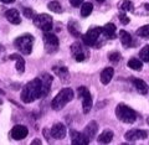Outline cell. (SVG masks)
<instances>
[{
    "label": "cell",
    "instance_id": "obj_32",
    "mask_svg": "<svg viewBox=\"0 0 149 145\" xmlns=\"http://www.w3.org/2000/svg\"><path fill=\"white\" fill-rule=\"evenodd\" d=\"M118 17H119V21H120V24H123V25H127V24H129V17L125 15V12L123 14V12H120L119 15H118Z\"/></svg>",
    "mask_w": 149,
    "mask_h": 145
},
{
    "label": "cell",
    "instance_id": "obj_36",
    "mask_svg": "<svg viewBox=\"0 0 149 145\" xmlns=\"http://www.w3.org/2000/svg\"><path fill=\"white\" fill-rule=\"evenodd\" d=\"M1 3H5V4H11V3H14L15 0H0Z\"/></svg>",
    "mask_w": 149,
    "mask_h": 145
},
{
    "label": "cell",
    "instance_id": "obj_14",
    "mask_svg": "<svg viewBox=\"0 0 149 145\" xmlns=\"http://www.w3.org/2000/svg\"><path fill=\"white\" fill-rule=\"evenodd\" d=\"M39 78H40V81H41V87H42V97H45V96L49 94L54 78H52V76H51V74H49V73H42Z\"/></svg>",
    "mask_w": 149,
    "mask_h": 145
},
{
    "label": "cell",
    "instance_id": "obj_25",
    "mask_svg": "<svg viewBox=\"0 0 149 145\" xmlns=\"http://www.w3.org/2000/svg\"><path fill=\"white\" fill-rule=\"evenodd\" d=\"M118 9L123 12H127V11L134 12V5H133L132 1H129V0H120L118 3Z\"/></svg>",
    "mask_w": 149,
    "mask_h": 145
},
{
    "label": "cell",
    "instance_id": "obj_13",
    "mask_svg": "<svg viewBox=\"0 0 149 145\" xmlns=\"http://www.w3.org/2000/svg\"><path fill=\"white\" fill-rule=\"evenodd\" d=\"M50 133H51V137H52L54 139L61 140V139H63L65 137H66L67 132H66V127H65L62 123H56V124L52 125Z\"/></svg>",
    "mask_w": 149,
    "mask_h": 145
},
{
    "label": "cell",
    "instance_id": "obj_31",
    "mask_svg": "<svg viewBox=\"0 0 149 145\" xmlns=\"http://www.w3.org/2000/svg\"><path fill=\"white\" fill-rule=\"evenodd\" d=\"M108 60L113 63H117L120 60V53L118 52V51H112V52L108 53Z\"/></svg>",
    "mask_w": 149,
    "mask_h": 145
},
{
    "label": "cell",
    "instance_id": "obj_4",
    "mask_svg": "<svg viewBox=\"0 0 149 145\" xmlns=\"http://www.w3.org/2000/svg\"><path fill=\"white\" fill-rule=\"evenodd\" d=\"M14 44L22 55H30L32 51V45H34V37L30 34H24L19 36Z\"/></svg>",
    "mask_w": 149,
    "mask_h": 145
},
{
    "label": "cell",
    "instance_id": "obj_2",
    "mask_svg": "<svg viewBox=\"0 0 149 145\" xmlns=\"http://www.w3.org/2000/svg\"><path fill=\"white\" fill-rule=\"evenodd\" d=\"M73 97H74V92L71 88H63L52 99L51 107H52L54 110H61L62 108H65V105H66L67 103H70L73 99Z\"/></svg>",
    "mask_w": 149,
    "mask_h": 145
},
{
    "label": "cell",
    "instance_id": "obj_16",
    "mask_svg": "<svg viewBox=\"0 0 149 145\" xmlns=\"http://www.w3.org/2000/svg\"><path fill=\"white\" fill-rule=\"evenodd\" d=\"M5 17L8 19V21L10 24H14V25H19L21 22V17H20V14L16 9H10L5 12Z\"/></svg>",
    "mask_w": 149,
    "mask_h": 145
},
{
    "label": "cell",
    "instance_id": "obj_28",
    "mask_svg": "<svg viewBox=\"0 0 149 145\" xmlns=\"http://www.w3.org/2000/svg\"><path fill=\"white\" fill-rule=\"evenodd\" d=\"M47 9H50L51 11H54L56 14H60V12H62V6H61V4H60L58 1H50L47 4Z\"/></svg>",
    "mask_w": 149,
    "mask_h": 145
},
{
    "label": "cell",
    "instance_id": "obj_33",
    "mask_svg": "<svg viewBox=\"0 0 149 145\" xmlns=\"http://www.w3.org/2000/svg\"><path fill=\"white\" fill-rule=\"evenodd\" d=\"M24 15H25L26 17L31 19V17H34V12H32V10H31L30 8H25V9H24Z\"/></svg>",
    "mask_w": 149,
    "mask_h": 145
},
{
    "label": "cell",
    "instance_id": "obj_29",
    "mask_svg": "<svg viewBox=\"0 0 149 145\" xmlns=\"http://www.w3.org/2000/svg\"><path fill=\"white\" fill-rule=\"evenodd\" d=\"M137 36L143 37V39H149V25H144L136 31Z\"/></svg>",
    "mask_w": 149,
    "mask_h": 145
},
{
    "label": "cell",
    "instance_id": "obj_22",
    "mask_svg": "<svg viewBox=\"0 0 149 145\" xmlns=\"http://www.w3.org/2000/svg\"><path fill=\"white\" fill-rule=\"evenodd\" d=\"M113 133L111 132V130H104L103 133H102L98 138H97V142H98L100 144H108L111 143L112 140H113Z\"/></svg>",
    "mask_w": 149,
    "mask_h": 145
},
{
    "label": "cell",
    "instance_id": "obj_19",
    "mask_svg": "<svg viewBox=\"0 0 149 145\" xmlns=\"http://www.w3.org/2000/svg\"><path fill=\"white\" fill-rule=\"evenodd\" d=\"M133 85H134V87H136V89H137V92L139 93V94H147L148 93V85L146 82L143 81V79H139V78H136V79H133Z\"/></svg>",
    "mask_w": 149,
    "mask_h": 145
},
{
    "label": "cell",
    "instance_id": "obj_39",
    "mask_svg": "<svg viewBox=\"0 0 149 145\" xmlns=\"http://www.w3.org/2000/svg\"><path fill=\"white\" fill-rule=\"evenodd\" d=\"M0 104H1V101H0Z\"/></svg>",
    "mask_w": 149,
    "mask_h": 145
},
{
    "label": "cell",
    "instance_id": "obj_11",
    "mask_svg": "<svg viewBox=\"0 0 149 145\" xmlns=\"http://www.w3.org/2000/svg\"><path fill=\"white\" fill-rule=\"evenodd\" d=\"M70 134H71V143L74 145H87L91 140L85 133H80L73 129L70 132Z\"/></svg>",
    "mask_w": 149,
    "mask_h": 145
},
{
    "label": "cell",
    "instance_id": "obj_20",
    "mask_svg": "<svg viewBox=\"0 0 149 145\" xmlns=\"http://www.w3.org/2000/svg\"><path fill=\"white\" fill-rule=\"evenodd\" d=\"M97 130H98V124H97V121L92 120V121H90V123L86 125L85 134L90 139H93V138H95V135H96V133H97Z\"/></svg>",
    "mask_w": 149,
    "mask_h": 145
},
{
    "label": "cell",
    "instance_id": "obj_26",
    "mask_svg": "<svg viewBox=\"0 0 149 145\" xmlns=\"http://www.w3.org/2000/svg\"><path fill=\"white\" fill-rule=\"evenodd\" d=\"M128 67L134 69V71H141L143 67V61L138 58H130L128 61Z\"/></svg>",
    "mask_w": 149,
    "mask_h": 145
},
{
    "label": "cell",
    "instance_id": "obj_34",
    "mask_svg": "<svg viewBox=\"0 0 149 145\" xmlns=\"http://www.w3.org/2000/svg\"><path fill=\"white\" fill-rule=\"evenodd\" d=\"M83 1H85V0H70V4H71L72 6L77 8V6H81L83 4Z\"/></svg>",
    "mask_w": 149,
    "mask_h": 145
},
{
    "label": "cell",
    "instance_id": "obj_17",
    "mask_svg": "<svg viewBox=\"0 0 149 145\" xmlns=\"http://www.w3.org/2000/svg\"><path fill=\"white\" fill-rule=\"evenodd\" d=\"M114 74V68L112 67H107L103 71L101 72V83L102 85H108V83L112 81Z\"/></svg>",
    "mask_w": 149,
    "mask_h": 145
},
{
    "label": "cell",
    "instance_id": "obj_18",
    "mask_svg": "<svg viewBox=\"0 0 149 145\" xmlns=\"http://www.w3.org/2000/svg\"><path fill=\"white\" fill-rule=\"evenodd\" d=\"M67 30L73 37H80L81 36V26H80V24H78L77 21H74V20L68 21Z\"/></svg>",
    "mask_w": 149,
    "mask_h": 145
},
{
    "label": "cell",
    "instance_id": "obj_24",
    "mask_svg": "<svg viewBox=\"0 0 149 145\" xmlns=\"http://www.w3.org/2000/svg\"><path fill=\"white\" fill-rule=\"evenodd\" d=\"M10 58L16 61V71L19 73H22V72L25 71V60L22 58L21 56H19V55L15 53V55H11Z\"/></svg>",
    "mask_w": 149,
    "mask_h": 145
},
{
    "label": "cell",
    "instance_id": "obj_7",
    "mask_svg": "<svg viewBox=\"0 0 149 145\" xmlns=\"http://www.w3.org/2000/svg\"><path fill=\"white\" fill-rule=\"evenodd\" d=\"M102 34L101 27H91L85 35L82 36V41L86 46H95L96 41L98 40L100 35Z\"/></svg>",
    "mask_w": 149,
    "mask_h": 145
},
{
    "label": "cell",
    "instance_id": "obj_12",
    "mask_svg": "<svg viewBox=\"0 0 149 145\" xmlns=\"http://www.w3.org/2000/svg\"><path fill=\"white\" fill-rule=\"evenodd\" d=\"M27 134H29V130H27V128L25 127V125H21V124L15 125V127L11 129V132H10V135H11V138L14 140L25 139L27 137Z\"/></svg>",
    "mask_w": 149,
    "mask_h": 145
},
{
    "label": "cell",
    "instance_id": "obj_23",
    "mask_svg": "<svg viewBox=\"0 0 149 145\" xmlns=\"http://www.w3.org/2000/svg\"><path fill=\"white\" fill-rule=\"evenodd\" d=\"M119 40L122 45L124 47H129V46H132V36H130L127 31L124 30H120L119 31Z\"/></svg>",
    "mask_w": 149,
    "mask_h": 145
},
{
    "label": "cell",
    "instance_id": "obj_38",
    "mask_svg": "<svg viewBox=\"0 0 149 145\" xmlns=\"http://www.w3.org/2000/svg\"><path fill=\"white\" fill-rule=\"evenodd\" d=\"M0 51H1V46H0Z\"/></svg>",
    "mask_w": 149,
    "mask_h": 145
},
{
    "label": "cell",
    "instance_id": "obj_1",
    "mask_svg": "<svg viewBox=\"0 0 149 145\" xmlns=\"http://www.w3.org/2000/svg\"><path fill=\"white\" fill-rule=\"evenodd\" d=\"M42 97V87H41L40 78H35L27 82L21 92V101L24 103H32Z\"/></svg>",
    "mask_w": 149,
    "mask_h": 145
},
{
    "label": "cell",
    "instance_id": "obj_35",
    "mask_svg": "<svg viewBox=\"0 0 149 145\" xmlns=\"http://www.w3.org/2000/svg\"><path fill=\"white\" fill-rule=\"evenodd\" d=\"M31 144H32V145H35V144L40 145V144H41V140H39V139H35V140H32V142H31Z\"/></svg>",
    "mask_w": 149,
    "mask_h": 145
},
{
    "label": "cell",
    "instance_id": "obj_37",
    "mask_svg": "<svg viewBox=\"0 0 149 145\" xmlns=\"http://www.w3.org/2000/svg\"><path fill=\"white\" fill-rule=\"evenodd\" d=\"M97 1H98V3H102V1H104V0H97Z\"/></svg>",
    "mask_w": 149,
    "mask_h": 145
},
{
    "label": "cell",
    "instance_id": "obj_27",
    "mask_svg": "<svg viewBox=\"0 0 149 145\" xmlns=\"http://www.w3.org/2000/svg\"><path fill=\"white\" fill-rule=\"evenodd\" d=\"M92 9H93V5L91 3H83L82 4V8H81V15L83 17H87L91 15L92 12Z\"/></svg>",
    "mask_w": 149,
    "mask_h": 145
},
{
    "label": "cell",
    "instance_id": "obj_5",
    "mask_svg": "<svg viewBox=\"0 0 149 145\" xmlns=\"http://www.w3.org/2000/svg\"><path fill=\"white\" fill-rule=\"evenodd\" d=\"M34 25L37 29L49 32L52 29L54 21H52V17H51L49 14H39V15L34 16Z\"/></svg>",
    "mask_w": 149,
    "mask_h": 145
},
{
    "label": "cell",
    "instance_id": "obj_10",
    "mask_svg": "<svg viewBox=\"0 0 149 145\" xmlns=\"http://www.w3.org/2000/svg\"><path fill=\"white\" fill-rule=\"evenodd\" d=\"M124 138L128 142H136V140H141V139H147L148 138V132L147 130H142V129H132L128 130L124 134Z\"/></svg>",
    "mask_w": 149,
    "mask_h": 145
},
{
    "label": "cell",
    "instance_id": "obj_6",
    "mask_svg": "<svg viewBox=\"0 0 149 145\" xmlns=\"http://www.w3.org/2000/svg\"><path fill=\"white\" fill-rule=\"evenodd\" d=\"M78 96L82 98V109L83 113L87 114L90 113V110L92 109L93 105V101H92V96L87 87H80L78 88Z\"/></svg>",
    "mask_w": 149,
    "mask_h": 145
},
{
    "label": "cell",
    "instance_id": "obj_9",
    "mask_svg": "<svg viewBox=\"0 0 149 145\" xmlns=\"http://www.w3.org/2000/svg\"><path fill=\"white\" fill-rule=\"evenodd\" d=\"M71 53L72 56L74 57V60L77 61V62H82V61H85L88 56V52L83 49V46L78 42H74L71 45Z\"/></svg>",
    "mask_w": 149,
    "mask_h": 145
},
{
    "label": "cell",
    "instance_id": "obj_8",
    "mask_svg": "<svg viewBox=\"0 0 149 145\" xmlns=\"http://www.w3.org/2000/svg\"><path fill=\"white\" fill-rule=\"evenodd\" d=\"M44 42H45V49L49 53H54L58 50V39L54 34H50V32L45 34Z\"/></svg>",
    "mask_w": 149,
    "mask_h": 145
},
{
    "label": "cell",
    "instance_id": "obj_3",
    "mask_svg": "<svg viewBox=\"0 0 149 145\" xmlns=\"http://www.w3.org/2000/svg\"><path fill=\"white\" fill-rule=\"evenodd\" d=\"M116 115L117 118L125 124H133L137 120V113L130 107L125 105L124 103H119L116 108Z\"/></svg>",
    "mask_w": 149,
    "mask_h": 145
},
{
    "label": "cell",
    "instance_id": "obj_21",
    "mask_svg": "<svg viewBox=\"0 0 149 145\" xmlns=\"http://www.w3.org/2000/svg\"><path fill=\"white\" fill-rule=\"evenodd\" d=\"M116 30H117L116 25L112 24V22H108V24L104 25V27H102V34H103L107 39H113L116 36Z\"/></svg>",
    "mask_w": 149,
    "mask_h": 145
},
{
    "label": "cell",
    "instance_id": "obj_15",
    "mask_svg": "<svg viewBox=\"0 0 149 145\" xmlns=\"http://www.w3.org/2000/svg\"><path fill=\"white\" fill-rule=\"evenodd\" d=\"M52 71L55 72L56 76L61 79V82H63V83H68L70 82V72H68L67 67H65V66H54Z\"/></svg>",
    "mask_w": 149,
    "mask_h": 145
},
{
    "label": "cell",
    "instance_id": "obj_30",
    "mask_svg": "<svg viewBox=\"0 0 149 145\" xmlns=\"http://www.w3.org/2000/svg\"><path fill=\"white\" fill-rule=\"evenodd\" d=\"M139 58H141L143 62H149V45L144 46L139 52Z\"/></svg>",
    "mask_w": 149,
    "mask_h": 145
}]
</instances>
